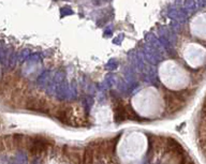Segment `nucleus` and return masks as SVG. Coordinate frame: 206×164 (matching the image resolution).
Segmentation results:
<instances>
[{"mask_svg":"<svg viewBox=\"0 0 206 164\" xmlns=\"http://www.w3.org/2000/svg\"><path fill=\"white\" fill-rule=\"evenodd\" d=\"M29 151L32 154H39L45 150V148L49 145L47 140H45L44 137H33L30 140L29 144Z\"/></svg>","mask_w":206,"mask_h":164,"instance_id":"f257e3e1","label":"nucleus"}]
</instances>
